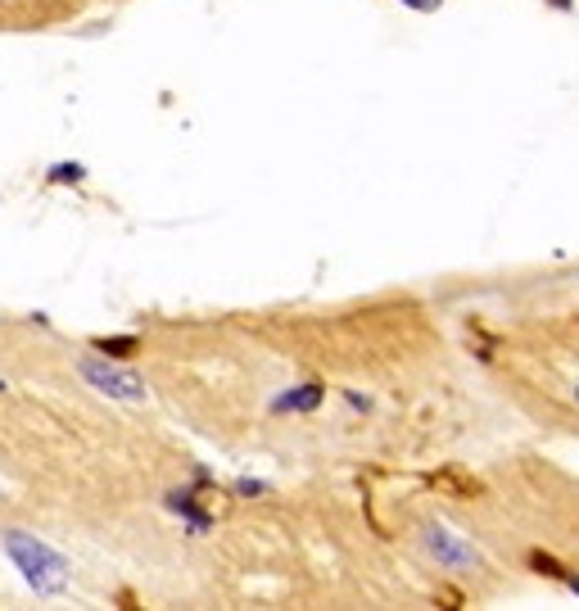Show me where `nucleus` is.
<instances>
[{
    "instance_id": "1",
    "label": "nucleus",
    "mask_w": 579,
    "mask_h": 611,
    "mask_svg": "<svg viewBox=\"0 0 579 611\" xmlns=\"http://www.w3.org/2000/svg\"><path fill=\"white\" fill-rule=\"evenodd\" d=\"M5 553L19 562L23 579L33 585L41 598H59L69 589V562L55 553V548H46L41 539L33 535H23V530H10L5 535Z\"/></svg>"
},
{
    "instance_id": "2",
    "label": "nucleus",
    "mask_w": 579,
    "mask_h": 611,
    "mask_svg": "<svg viewBox=\"0 0 579 611\" xmlns=\"http://www.w3.org/2000/svg\"><path fill=\"white\" fill-rule=\"evenodd\" d=\"M82 376L96 385L100 394H109V399H128V404H141L145 399V381L136 372H123V367H109L105 358H82Z\"/></svg>"
},
{
    "instance_id": "3",
    "label": "nucleus",
    "mask_w": 579,
    "mask_h": 611,
    "mask_svg": "<svg viewBox=\"0 0 579 611\" xmlns=\"http://www.w3.org/2000/svg\"><path fill=\"white\" fill-rule=\"evenodd\" d=\"M425 484H431L435 494H444V499H484V484L462 467H444L435 476H425Z\"/></svg>"
},
{
    "instance_id": "4",
    "label": "nucleus",
    "mask_w": 579,
    "mask_h": 611,
    "mask_svg": "<svg viewBox=\"0 0 579 611\" xmlns=\"http://www.w3.org/2000/svg\"><path fill=\"white\" fill-rule=\"evenodd\" d=\"M425 548H431V553H435V562L439 566H448V571H457V566H471L475 562V553H471V548L467 543H457L444 526H431V530H425Z\"/></svg>"
},
{
    "instance_id": "5",
    "label": "nucleus",
    "mask_w": 579,
    "mask_h": 611,
    "mask_svg": "<svg viewBox=\"0 0 579 611\" xmlns=\"http://www.w3.org/2000/svg\"><path fill=\"white\" fill-rule=\"evenodd\" d=\"M322 399H326V385L309 381V385H299V390H290L286 399H277V412H313V408H317Z\"/></svg>"
},
{
    "instance_id": "6",
    "label": "nucleus",
    "mask_w": 579,
    "mask_h": 611,
    "mask_svg": "<svg viewBox=\"0 0 579 611\" xmlns=\"http://www.w3.org/2000/svg\"><path fill=\"white\" fill-rule=\"evenodd\" d=\"M91 349L105 358H132V354H141V335H96Z\"/></svg>"
},
{
    "instance_id": "7",
    "label": "nucleus",
    "mask_w": 579,
    "mask_h": 611,
    "mask_svg": "<svg viewBox=\"0 0 579 611\" xmlns=\"http://www.w3.org/2000/svg\"><path fill=\"white\" fill-rule=\"evenodd\" d=\"M50 181H73V187H82V181H86V168H82V164H55V168H50Z\"/></svg>"
},
{
    "instance_id": "8",
    "label": "nucleus",
    "mask_w": 579,
    "mask_h": 611,
    "mask_svg": "<svg viewBox=\"0 0 579 611\" xmlns=\"http://www.w3.org/2000/svg\"><path fill=\"white\" fill-rule=\"evenodd\" d=\"M403 5H412L417 14H435V10L444 5V0H403Z\"/></svg>"
},
{
    "instance_id": "9",
    "label": "nucleus",
    "mask_w": 579,
    "mask_h": 611,
    "mask_svg": "<svg viewBox=\"0 0 579 611\" xmlns=\"http://www.w3.org/2000/svg\"><path fill=\"white\" fill-rule=\"evenodd\" d=\"M435 598H439V602H453V607H462V602H467L457 589H435Z\"/></svg>"
},
{
    "instance_id": "10",
    "label": "nucleus",
    "mask_w": 579,
    "mask_h": 611,
    "mask_svg": "<svg viewBox=\"0 0 579 611\" xmlns=\"http://www.w3.org/2000/svg\"><path fill=\"white\" fill-rule=\"evenodd\" d=\"M553 5H557V10H570V0H553Z\"/></svg>"
},
{
    "instance_id": "11",
    "label": "nucleus",
    "mask_w": 579,
    "mask_h": 611,
    "mask_svg": "<svg viewBox=\"0 0 579 611\" xmlns=\"http://www.w3.org/2000/svg\"><path fill=\"white\" fill-rule=\"evenodd\" d=\"M575 404H579V385H575Z\"/></svg>"
}]
</instances>
